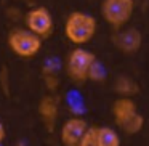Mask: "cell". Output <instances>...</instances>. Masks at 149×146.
Returning a JSON list of instances; mask_svg holds the SVG:
<instances>
[{"instance_id": "obj_11", "label": "cell", "mask_w": 149, "mask_h": 146, "mask_svg": "<svg viewBox=\"0 0 149 146\" xmlns=\"http://www.w3.org/2000/svg\"><path fill=\"white\" fill-rule=\"evenodd\" d=\"M98 146H120V136L111 127H98Z\"/></svg>"}, {"instance_id": "obj_9", "label": "cell", "mask_w": 149, "mask_h": 146, "mask_svg": "<svg viewBox=\"0 0 149 146\" xmlns=\"http://www.w3.org/2000/svg\"><path fill=\"white\" fill-rule=\"evenodd\" d=\"M58 112H59V108H58V100L52 95H45L42 96V100L39 101V116L42 119L43 125L52 132L55 129V124L56 119H58Z\"/></svg>"}, {"instance_id": "obj_6", "label": "cell", "mask_w": 149, "mask_h": 146, "mask_svg": "<svg viewBox=\"0 0 149 146\" xmlns=\"http://www.w3.org/2000/svg\"><path fill=\"white\" fill-rule=\"evenodd\" d=\"M87 130H88V124L85 119L77 117V116L68 119L63 124L61 132H59L63 145L64 146H77Z\"/></svg>"}, {"instance_id": "obj_3", "label": "cell", "mask_w": 149, "mask_h": 146, "mask_svg": "<svg viewBox=\"0 0 149 146\" xmlns=\"http://www.w3.org/2000/svg\"><path fill=\"white\" fill-rule=\"evenodd\" d=\"M96 56L84 47H75L66 58V72L75 84H84L90 80V71L96 63Z\"/></svg>"}, {"instance_id": "obj_7", "label": "cell", "mask_w": 149, "mask_h": 146, "mask_svg": "<svg viewBox=\"0 0 149 146\" xmlns=\"http://www.w3.org/2000/svg\"><path fill=\"white\" fill-rule=\"evenodd\" d=\"M114 43L116 47L125 55H133L141 48L143 36L136 27H127L122 29L114 36Z\"/></svg>"}, {"instance_id": "obj_1", "label": "cell", "mask_w": 149, "mask_h": 146, "mask_svg": "<svg viewBox=\"0 0 149 146\" xmlns=\"http://www.w3.org/2000/svg\"><path fill=\"white\" fill-rule=\"evenodd\" d=\"M64 37L75 47H84L95 39L98 20L87 11H72L64 21Z\"/></svg>"}, {"instance_id": "obj_2", "label": "cell", "mask_w": 149, "mask_h": 146, "mask_svg": "<svg viewBox=\"0 0 149 146\" xmlns=\"http://www.w3.org/2000/svg\"><path fill=\"white\" fill-rule=\"evenodd\" d=\"M8 48L19 58H34L40 53L43 39L27 27H15L7 37Z\"/></svg>"}, {"instance_id": "obj_5", "label": "cell", "mask_w": 149, "mask_h": 146, "mask_svg": "<svg viewBox=\"0 0 149 146\" xmlns=\"http://www.w3.org/2000/svg\"><path fill=\"white\" fill-rule=\"evenodd\" d=\"M24 26L34 34H37L42 39L52 36L55 23H53V16L50 13L48 8L45 7H34L26 11L24 15Z\"/></svg>"}, {"instance_id": "obj_15", "label": "cell", "mask_w": 149, "mask_h": 146, "mask_svg": "<svg viewBox=\"0 0 149 146\" xmlns=\"http://www.w3.org/2000/svg\"><path fill=\"white\" fill-rule=\"evenodd\" d=\"M104 79V68L101 66V63H95L93 64V68H91V71H90V80H96V82H100V80H103Z\"/></svg>"}, {"instance_id": "obj_4", "label": "cell", "mask_w": 149, "mask_h": 146, "mask_svg": "<svg viewBox=\"0 0 149 146\" xmlns=\"http://www.w3.org/2000/svg\"><path fill=\"white\" fill-rule=\"evenodd\" d=\"M101 16L114 29L123 27L135 13V0H103Z\"/></svg>"}, {"instance_id": "obj_8", "label": "cell", "mask_w": 149, "mask_h": 146, "mask_svg": "<svg viewBox=\"0 0 149 146\" xmlns=\"http://www.w3.org/2000/svg\"><path fill=\"white\" fill-rule=\"evenodd\" d=\"M135 114H138L136 109V103L132 100L130 96H120L114 101L112 104V116H114V122L122 129Z\"/></svg>"}, {"instance_id": "obj_17", "label": "cell", "mask_w": 149, "mask_h": 146, "mask_svg": "<svg viewBox=\"0 0 149 146\" xmlns=\"http://www.w3.org/2000/svg\"><path fill=\"white\" fill-rule=\"evenodd\" d=\"M21 2H27V0H21Z\"/></svg>"}, {"instance_id": "obj_18", "label": "cell", "mask_w": 149, "mask_h": 146, "mask_svg": "<svg viewBox=\"0 0 149 146\" xmlns=\"http://www.w3.org/2000/svg\"><path fill=\"white\" fill-rule=\"evenodd\" d=\"M0 146H2V145H0Z\"/></svg>"}, {"instance_id": "obj_16", "label": "cell", "mask_w": 149, "mask_h": 146, "mask_svg": "<svg viewBox=\"0 0 149 146\" xmlns=\"http://www.w3.org/2000/svg\"><path fill=\"white\" fill-rule=\"evenodd\" d=\"M5 136H7V130H5V125H3V122L0 120V145L5 141Z\"/></svg>"}, {"instance_id": "obj_10", "label": "cell", "mask_w": 149, "mask_h": 146, "mask_svg": "<svg viewBox=\"0 0 149 146\" xmlns=\"http://www.w3.org/2000/svg\"><path fill=\"white\" fill-rule=\"evenodd\" d=\"M114 90L120 95V96H132V95L138 93V84L132 80L127 75H120L114 82Z\"/></svg>"}, {"instance_id": "obj_12", "label": "cell", "mask_w": 149, "mask_h": 146, "mask_svg": "<svg viewBox=\"0 0 149 146\" xmlns=\"http://www.w3.org/2000/svg\"><path fill=\"white\" fill-rule=\"evenodd\" d=\"M143 125H144V117L138 112V114H135V116H133L132 119L122 127V129H123V132H127L128 135H135V133L141 132Z\"/></svg>"}, {"instance_id": "obj_14", "label": "cell", "mask_w": 149, "mask_h": 146, "mask_svg": "<svg viewBox=\"0 0 149 146\" xmlns=\"http://www.w3.org/2000/svg\"><path fill=\"white\" fill-rule=\"evenodd\" d=\"M43 82H45V87L48 90H56L59 85V79H58V74L55 71H48V72H43Z\"/></svg>"}, {"instance_id": "obj_13", "label": "cell", "mask_w": 149, "mask_h": 146, "mask_svg": "<svg viewBox=\"0 0 149 146\" xmlns=\"http://www.w3.org/2000/svg\"><path fill=\"white\" fill-rule=\"evenodd\" d=\"M77 146H98V127H88Z\"/></svg>"}]
</instances>
